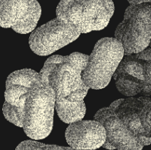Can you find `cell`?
I'll use <instances>...</instances> for the list:
<instances>
[{
	"mask_svg": "<svg viewBox=\"0 0 151 150\" xmlns=\"http://www.w3.org/2000/svg\"><path fill=\"white\" fill-rule=\"evenodd\" d=\"M118 91L127 97L151 96V49L124 55L113 75Z\"/></svg>",
	"mask_w": 151,
	"mask_h": 150,
	"instance_id": "cell-5",
	"label": "cell"
},
{
	"mask_svg": "<svg viewBox=\"0 0 151 150\" xmlns=\"http://www.w3.org/2000/svg\"><path fill=\"white\" fill-rule=\"evenodd\" d=\"M150 4L130 5L115 30V38L122 44L124 55L141 52L151 38Z\"/></svg>",
	"mask_w": 151,
	"mask_h": 150,
	"instance_id": "cell-7",
	"label": "cell"
},
{
	"mask_svg": "<svg viewBox=\"0 0 151 150\" xmlns=\"http://www.w3.org/2000/svg\"><path fill=\"white\" fill-rule=\"evenodd\" d=\"M88 55L74 52L67 56L56 54L44 63L39 75L41 80L53 90L55 101L81 103L89 88L84 84L81 73Z\"/></svg>",
	"mask_w": 151,
	"mask_h": 150,
	"instance_id": "cell-3",
	"label": "cell"
},
{
	"mask_svg": "<svg viewBox=\"0 0 151 150\" xmlns=\"http://www.w3.org/2000/svg\"><path fill=\"white\" fill-rule=\"evenodd\" d=\"M80 35L78 31L56 18L31 32L29 45L35 54L47 56L75 41Z\"/></svg>",
	"mask_w": 151,
	"mask_h": 150,
	"instance_id": "cell-8",
	"label": "cell"
},
{
	"mask_svg": "<svg viewBox=\"0 0 151 150\" xmlns=\"http://www.w3.org/2000/svg\"><path fill=\"white\" fill-rule=\"evenodd\" d=\"M124 56L122 46L115 38H103L96 43L81 73L88 88L99 90L109 85Z\"/></svg>",
	"mask_w": 151,
	"mask_h": 150,
	"instance_id": "cell-6",
	"label": "cell"
},
{
	"mask_svg": "<svg viewBox=\"0 0 151 150\" xmlns=\"http://www.w3.org/2000/svg\"><path fill=\"white\" fill-rule=\"evenodd\" d=\"M65 137L71 148L76 150H94L104 144L106 132L96 120H80L69 124Z\"/></svg>",
	"mask_w": 151,
	"mask_h": 150,
	"instance_id": "cell-10",
	"label": "cell"
},
{
	"mask_svg": "<svg viewBox=\"0 0 151 150\" xmlns=\"http://www.w3.org/2000/svg\"><path fill=\"white\" fill-rule=\"evenodd\" d=\"M41 15L37 0H0V26L27 34L36 26Z\"/></svg>",
	"mask_w": 151,
	"mask_h": 150,
	"instance_id": "cell-9",
	"label": "cell"
},
{
	"mask_svg": "<svg viewBox=\"0 0 151 150\" xmlns=\"http://www.w3.org/2000/svg\"><path fill=\"white\" fill-rule=\"evenodd\" d=\"M2 112L10 123L22 128L33 140L44 139L53 126L55 95L39 73L24 69L10 74L6 81Z\"/></svg>",
	"mask_w": 151,
	"mask_h": 150,
	"instance_id": "cell-1",
	"label": "cell"
},
{
	"mask_svg": "<svg viewBox=\"0 0 151 150\" xmlns=\"http://www.w3.org/2000/svg\"><path fill=\"white\" fill-rule=\"evenodd\" d=\"M55 107L59 118L66 124L82 120L86 111L84 101L81 103H69L55 101Z\"/></svg>",
	"mask_w": 151,
	"mask_h": 150,
	"instance_id": "cell-11",
	"label": "cell"
},
{
	"mask_svg": "<svg viewBox=\"0 0 151 150\" xmlns=\"http://www.w3.org/2000/svg\"><path fill=\"white\" fill-rule=\"evenodd\" d=\"M114 12L112 0H60L56 16L82 34L106 28Z\"/></svg>",
	"mask_w": 151,
	"mask_h": 150,
	"instance_id": "cell-4",
	"label": "cell"
},
{
	"mask_svg": "<svg viewBox=\"0 0 151 150\" xmlns=\"http://www.w3.org/2000/svg\"><path fill=\"white\" fill-rule=\"evenodd\" d=\"M131 5H139L142 4H150L151 0H128Z\"/></svg>",
	"mask_w": 151,
	"mask_h": 150,
	"instance_id": "cell-13",
	"label": "cell"
},
{
	"mask_svg": "<svg viewBox=\"0 0 151 150\" xmlns=\"http://www.w3.org/2000/svg\"><path fill=\"white\" fill-rule=\"evenodd\" d=\"M151 99L148 96L119 99L99 110L94 120L106 132L102 146L106 149L142 150L150 145Z\"/></svg>",
	"mask_w": 151,
	"mask_h": 150,
	"instance_id": "cell-2",
	"label": "cell"
},
{
	"mask_svg": "<svg viewBox=\"0 0 151 150\" xmlns=\"http://www.w3.org/2000/svg\"><path fill=\"white\" fill-rule=\"evenodd\" d=\"M16 150H76L71 147L60 146L57 145H50L36 141L27 140L22 141L18 145Z\"/></svg>",
	"mask_w": 151,
	"mask_h": 150,
	"instance_id": "cell-12",
	"label": "cell"
}]
</instances>
